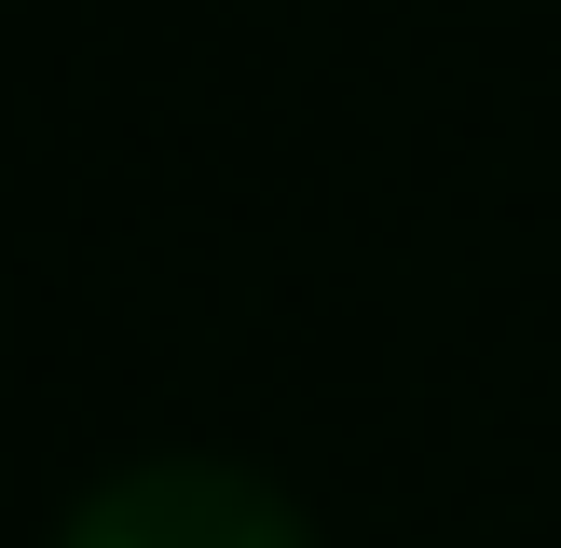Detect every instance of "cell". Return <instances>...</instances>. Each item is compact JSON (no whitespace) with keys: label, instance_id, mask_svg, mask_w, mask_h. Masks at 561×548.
<instances>
[{"label":"cell","instance_id":"6da1fadb","mask_svg":"<svg viewBox=\"0 0 561 548\" xmlns=\"http://www.w3.org/2000/svg\"><path fill=\"white\" fill-rule=\"evenodd\" d=\"M69 548H301V535L247 480H192V466H179V480H124Z\"/></svg>","mask_w":561,"mask_h":548}]
</instances>
